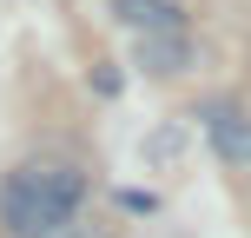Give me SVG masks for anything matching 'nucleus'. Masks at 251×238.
Here are the masks:
<instances>
[{
  "mask_svg": "<svg viewBox=\"0 0 251 238\" xmlns=\"http://www.w3.org/2000/svg\"><path fill=\"white\" fill-rule=\"evenodd\" d=\"M79 205H86V172L66 159H33V165H13L0 185V225L7 238H53L73 225Z\"/></svg>",
  "mask_w": 251,
  "mask_h": 238,
  "instance_id": "obj_1",
  "label": "nucleus"
},
{
  "mask_svg": "<svg viewBox=\"0 0 251 238\" xmlns=\"http://www.w3.org/2000/svg\"><path fill=\"white\" fill-rule=\"evenodd\" d=\"M192 119L205 126V139H212V152H218L225 165H251V113H245V106L212 100V106H199Z\"/></svg>",
  "mask_w": 251,
  "mask_h": 238,
  "instance_id": "obj_2",
  "label": "nucleus"
},
{
  "mask_svg": "<svg viewBox=\"0 0 251 238\" xmlns=\"http://www.w3.org/2000/svg\"><path fill=\"white\" fill-rule=\"evenodd\" d=\"M132 60L146 66V73L172 79V73H185V66H192V33H185V26H159V33H132Z\"/></svg>",
  "mask_w": 251,
  "mask_h": 238,
  "instance_id": "obj_3",
  "label": "nucleus"
},
{
  "mask_svg": "<svg viewBox=\"0 0 251 238\" xmlns=\"http://www.w3.org/2000/svg\"><path fill=\"white\" fill-rule=\"evenodd\" d=\"M113 20L126 33H159V26H185L178 0H113Z\"/></svg>",
  "mask_w": 251,
  "mask_h": 238,
  "instance_id": "obj_4",
  "label": "nucleus"
},
{
  "mask_svg": "<svg viewBox=\"0 0 251 238\" xmlns=\"http://www.w3.org/2000/svg\"><path fill=\"white\" fill-rule=\"evenodd\" d=\"M119 205H126V212H152L159 199H152V192H119Z\"/></svg>",
  "mask_w": 251,
  "mask_h": 238,
  "instance_id": "obj_5",
  "label": "nucleus"
},
{
  "mask_svg": "<svg viewBox=\"0 0 251 238\" xmlns=\"http://www.w3.org/2000/svg\"><path fill=\"white\" fill-rule=\"evenodd\" d=\"M53 238H100V232H86V225H79V232H73V225H66V232H53Z\"/></svg>",
  "mask_w": 251,
  "mask_h": 238,
  "instance_id": "obj_6",
  "label": "nucleus"
}]
</instances>
